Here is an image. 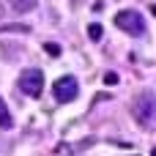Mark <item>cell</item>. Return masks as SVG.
I'll return each mask as SVG.
<instances>
[{
	"instance_id": "cell-5",
	"label": "cell",
	"mask_w": 156,
	"mask_h": 156,
	"mask_svg": "<svg viewBox=\"0 0 156 156\" xmlns=\"http://www.w3.org/2000/svg\"><path fill=\"white\" fill-rule=\"evenodd\" d=\"M8 3H11V8L16 14H27V11H33L38 5V0H8Z\"/></svg>"
},
{
	"instance_id": "cell-3",
	"label": "cell",
	"mask_w": 156,
	"mask_h": 156,
	"mask_svg": "<svg viewBox=\"0 0 156 156\" xmlns=\"http://www.w3.org/2000/svg\"><path fill=\"white\" fill-rule=\"evenodd\" d=\"M19 90L25 96H30V99H38L41 90H44V74H41V69H25L19 74Z\"/></svg>"
},
{
	"instance_id": "cell-6",
	"label": "cell",
	"mask_w": 156,
	"mask_h": 156,
	"mask_svg": "<svg viewBox=\"0 0 156 156\" xmlns=\"http://www.w3.org/2000/svg\"><path fill=\"white\" fill-rule=\"evenodd\" d=\"M14 126V121H11V115H8V107H5V101L0 99V129H11Z\"/></svg>"
},
{
	"instance_id": "cell-12",
	"label": "cell",
	"mask_w": 156,
	"mask_h": 156,
	"mask_svg": "<svg viewBox=\"0 0 156 156\" xmlns=\"http://www.w3.org/2000/svg\"><path fill=\"white\" fill-rule=\"evenodd\" d=\"M151 156H156V148H154V151H151Z\"/></svg>"
},
{
	"instance_id": "cell-9",
	"label": "cell",
	"mask_w": 156,
	"mask_h": 156,
	"mask_svg": "<svg viewBox=\"0 0 156 156\" xmlns=\"http://www.w3.org/2000/svg\"><path fill=\"white\" fill-rule=\"evenodd\" d=\"M0 30H16V33H27V25H0Z\"/></svg>"
},
{
	"instance_id": "cell-10",
	"label": "cell",
	"mask_w": 156,
	"mask_h": 156,
	"mask_svg": "<svg viewBox=\"0 0 156 156\" xmlns=\"http://www.w3.org/2000/svg\"><path fill=\"white\" fill-rule=\"evenodd\" d=\"M104 85H118V74L115 71H107L104 74Z\"/></svg>"
},
{
	"instance_id": "cell-7",
	"label": "cell",
	"mask_w": 156,
	"mask_h": 156,
	"mask_svg": "<svg viewBox=\"0 0 156 156\" xmlns=\"http://www.w3.org/2000/svg\"><path fill=\"white\" fill-rule=\"evenodd\" d=\"M88 36H90L93 41H99V38L104 36V27H101L99 22H93V25H88Z\"/></svg>"
},
{
	"instance_id": "cell-4",
	"label": "cell",
	"mask_w": 156,
	"mask_h": 156,
	"mask_svg": "<svg viewBox=\"0 0 156 156\" xmlns=\"http://www.w3.org/2000/svg\"><path fill=\"white\" fill-rule=\"evenodd\" d=\"M52 93H55V99H58V104H69V101H74L77 99V93H80V85H77V80L74 77H60L58 82H52Z\"/></svg>"
},
{
	"instance_id": "cell-11",
	"label": "cell",
	"mask_w": 156,
	"mask_h": 156,
	"mask_svg": "<svg viewBox=\"0 0 156 156\" xmlns=\"http://www.w3.org/2000/svg\"><path fill=\"white\" fill-rule=\"evenodd\" d=\"M151 14H156V3H154V5H151Z\"/></svg>"
},
{
	"instance_id": "cell-2",
	"label": "cell",
	"mask_w": 156,
	"mask_h": 156,
	"mask_svg": "<svg viewBox=\"0 0 156 156\" xmlns=\"http://www.w3.org/2000/svg\"><path fill=\"white\" fill-rule=\"evenodd\" d=\"M115 27H121L123 33H132V36H143L145 33V19L140 16V11H118L115 14Z\"/></svg>"
},
{
	"instance_id": "cell-1",
	"label": "cell",
	"mask_w": 156,
	"mask_h": 156,
	"mask_svg": "<svg viewBox=\"0 0 156 156\" xmlns=\"http://www.w3.org/2000/svg\"><path fill=\"white\" fill-rule=\"evenodd\" d=\"M132 115L137 118V123H140V126L154 129V126H156V93H151V90H143V93L134 99Z\"/></svg>"
},
{
	"instance_id": "cell-8",
	"label": "cell",
	"mask_w": 156,
	"mask_h": 156,
	"mask_svg": "<svg viewBox=\"0 0 156 156\" xmlns=\"http://www.w3.org/2000/svg\"><path fill=\"white\" fill-rule=\"evenodd\" d=\"M44 52H47V55H52V58H58V55H60V47H58V44H52V41H47V44H44Z\"/></svg>"
}]
</instances>
